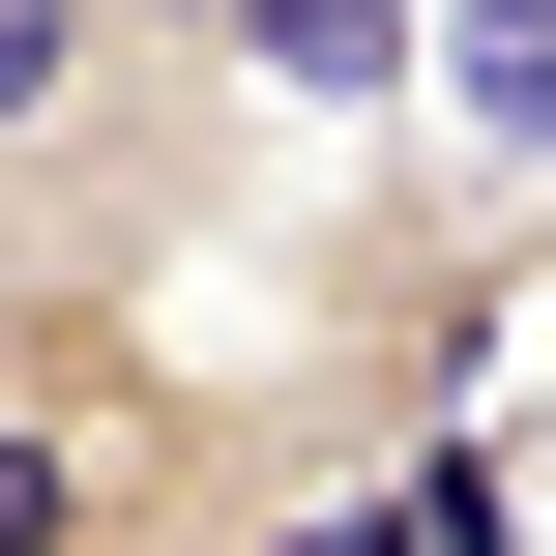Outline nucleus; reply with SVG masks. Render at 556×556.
I'll list each match as a JSON object with an SVG mask.
<instances>
[{"mask_svg": "<svg viewBox=\"0 0 556 556\" xmlns=\"http://www.w3.org/2000/svg\"><path fill=\"white\" fill-rule=\"evenodd\" d=\"M410 117H440L469 176L556 205V0H410Z\"/></svg>", "mask_w": 556, "mask_h": 556, "instance_id": "nucleus-3", "label": "nucleus"}, {"mask_svg": "<svg viewBox=\"0 0 556 556\" xmlns=\"http://www.w3.org/2000/svg\"><path fill=\"white\" fill-rule=\"evenodd\" d=\"M323 440L264 352H176L147 264H0V556H293Z\"/></svg>", "mask_w": 556, "mask_h": 556, "instance_id": "nucleus-1", "label": "nucleus"}, {"mask_svg": "<svg viewBox=\"0 0 556 556\" xmlns=\"http://www.w3.org/2000/svg\"><path fill=\"white\" fill-rule=\"evenodd\" d=\"M556 293V205L528 176H410V117L352 147V205H323V264H293V440L323 469H410V440H469V381H498V323Z\"/></svg>", "mask_w": 556, "mask_h": 556, "instance_id": "nucleus-2", "label": "nucleus"}]
</instances>
